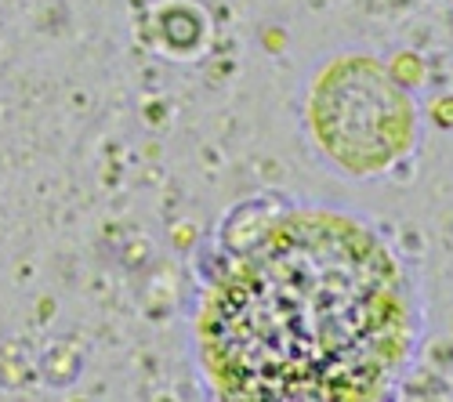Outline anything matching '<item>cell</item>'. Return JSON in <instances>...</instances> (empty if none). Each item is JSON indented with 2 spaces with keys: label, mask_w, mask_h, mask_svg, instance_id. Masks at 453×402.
<instances>
[{
  "label": "cell",
  "mask_w": 453,
  "mask_h": 402,
  "mask_svg": "<svg viewBox=\"0 0 453 402\" xmlns=\"http://www.w3.org/2000/svg\"><path fill=\"white\" fill-rule=\"evenodd\" d=\"M312 113L326 149L356 171L385 167L410 141V105L373 62L334 65Z\"/></svg>",
  "instance_id": "7a4b0ae2"
},
{
  "label": "cell",
  "mask_w": 453,
  "mask_h": 402,
  "mask_svg": "<svg viewBox=\"0 0 453 402\" xmlns=\"http://www.w3.org/2000/svg\"><path fill=\"white\" fill-rule=\"evenodd\" d=\"M410 312L392 254L349 217L276 222L203 312V355L229 398L349 402L381 395L406 355Z\"/></svg>",
  "instance_id": "6da1fadb"
}]
</instances>
